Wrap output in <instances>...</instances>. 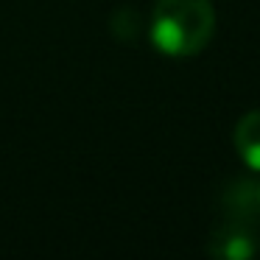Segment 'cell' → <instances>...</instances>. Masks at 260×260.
I'll list each match as a JSON object with an SVG mask.
<instances>
[{"label": "cell", "mask_w": 260, "mask_h": 260, "mask_svg": "<svg viewBox=\"0 0 260 260\" xmlns=\"http://www.w3.org/2000/svg\"><path fill=\"white\" fill-rule=\"evenodd\" d=\"M213 0H157V6H154L151 40L165 56H196L213 40Z\"/></svg>", "instance_id": "obj_1"}, {"label": "cell", "mask_w": 260, "mask_h": 260, "mask_svg": "<svg viewBox=\"0 0 260 260\" xmlns=\"http://www.w3.org/2000/svg\"><path fill=\"white\" fill-rule=\"evenodd\" d=\"M235 148L249 171H260V109L246 112L235 126Z\"/></svg>", "instance_id": "obj_3"}, {"label": "cell", "mask_w": 260, "mask_h": 260, "mask_svg": "<svg viewBox=\"0 0 260 260\" xmlns=\"http://www.w3.org/2000/svg\"><path fill=\"white\" fill-rule=\"evenodd\" d=\"M249 193H252V213L260 221V179H249Z\"/></svg>", "instance_id": "obj_4"}, {"label": "cell", "mask_w": 260, "mask_h": 260, "mask_svg": "<svg viewBox=\"0 0 260 260\" xmlns=\"http://www.w3.org/2000/svg\"><path fill=\"white\" fill-rule=\"evenodd\" d=\"M257 246H260L257 221L226 215V218L213 230V235H210L207 254L224 257V260H249V257L257 254Z\"/></svg>", "instance_id": "obj_2"}]
</instances>
